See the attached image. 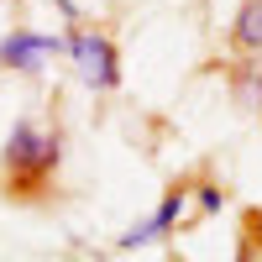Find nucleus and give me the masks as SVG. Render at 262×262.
Masks as SVG:
<instances>
[{"instance_id": "nucleus-1", "label": "nucleus", "mask_w": 262, "mask_h": 262, "mask_svg": "<svg viewBox=\"0 0 262 262\" xmlns=\"http://www.w3.org/2000/svg\"><path fill=\"white\" fill-rule=\"evenodd\" d=\"M58 163H63V131L32 116H21L0 147V179L11 194H42L58 179Z\"/></svg>"}, {"instance_id": "nucleus-2", "label": "nucleus", "mask_w": 262, "mask_h": 262, "mask_svg": "<svg viewBox=\"0 0 262 262\" xmlns=\"http://www.w3.org/2000/svg\"><path fill=\"white\" fill-rule=\"evenodd\" d=\"M63 53H69L74 74L100 95L121 90V48L100 27H84V21H69V37H63Z\"/></svg>"}, {"instance_id": "nucleus-3", "label": "nucleus", "mask_w": 262, "mask_h": 262, "mask_svg": "<svg viewBox=\"0 0 262 262\" xmlns=\"http://www.w3.org/2000/svg\"><path fill=\"white\" fill-rule=\"evenodd\" d=\"M53 53H63V37L27 32V27H16V32L0 37V69H11V74H37L42 58H53Z\"/></svg>"}, {"instance_id": "nucleus-4", "label": "nucleus", "mask_w": 262, "mask_h": 262, "mask_svg": "<svg viewBox=\"0 0 262 262\" xmlns=\"http://www.w3.org/2000/svg\"><path fill=\"white\" fill-rule=\"evenodd\" d=\"M184 210H189V189H184V184H173L142 226L121 231V247H126V252H137V247H147V242H163V236H173V226L184 221Z\"/></svg>"}, {"instance_id": "nucleus-5", "label": "nucleus", "mask_w": 262, "mask_h": 262, "mask_svg": "<svg viewBox=\"0 0 262 262\" xmlns=\"http://www.w3.org/2000/svg\"><path fill=\"white\" fill-rule=\"evenodd\" d=\"M231 48L242 58H262V0H242L231 16Z\"/></svg>"}, {"instance_id": "nucleus-6", "label": "nucleus", "mask_w": 262, "mask_h": 262, "mask_svg": "<svg viewBox=\"0 0 262 262\" xmlns=\"http://www.w3.org/2000/svg\"><path fill=\"white\" fill-rule=\"evenodd\" d=\"M231 100L242 111H262V58H242L231 69Z\"/></svg>"}, {"instance_id": "nucleus-7", "label": "nucleus", "mask_w": 262, "mask_h": 262, "mask_svg": "<svg viewBox=\"0 0 262 262\" xmlns=\"http://www.w3.org/2000/svg\"><path fill=\"white\" fill-rule=\"evenodd\" d=\"M221 205H226V189L221 184H194V210H200V215H215Z\"/></svg>"}, {"instance_id": "nucleus-8", "label": "nucleus", "mask_w": 262, "mask_h": 262, "mask_svg": "<svg viewBox=\"0 0 262 262\" xmlns=\"http://www.w3.org/2000/svg\"><path fill=\"white\" fill-rule=\"evenodd\" d=\"M247 226H252V236H257V247H262V210H252V215H247Z\"/></svg>"}]
</instances>
